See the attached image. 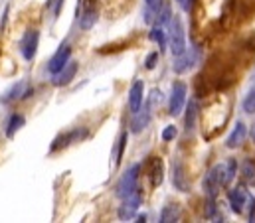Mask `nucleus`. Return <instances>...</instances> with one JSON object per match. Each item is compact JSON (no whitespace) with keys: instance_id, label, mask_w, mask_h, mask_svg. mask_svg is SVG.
Masks as SVG:
<instances>
[{"instance_id":"23","label":"nucleus","mask_w":255,"mask_h":223,"mask_svg":"<svg viewBox=\"0 0 255 223\" xmlns=\"http://www.w3.org/2000/svg\"><path fill=\"white\" fill-rule=\"evenodd\" d=\"M150 40H152V42H156V44H158V48H164V44H166V28H164V26L154 24V26H152V30H150Z\"/></svg>"},{"instance_id":"26","label":"nucleus","mask_w":255,"mask_h":223,"mask_svg":"<svg viewBox=\"0 0 255 223\" xmlns=\"http://www.w3.org/2000/svg\"><path fill=\"white\" fill-rule=\"evenodd\" d=\"M244 111L248 112V114H254L255 112V87L250 89V93L244 99Z\"/></svg>"},{"instance_id":"1","label":"nucleus","mask_w":255,"mask_h":223,"mask_svg":"<svg viewBox=\"0 0 255 223\" xmlns=\"http://www.w3.org/2000/svg\"><path fill=\"white\" fill-rule=\"evenodd\" d=\"M168 44H170V54L176 57L180 54L186 52V34H184V24H182V18L178 14L170 16V22H168Z\"/></svg>"},{"instance_id":"31","label":"nucleus","mask_w":255,"mask_h":223,"mask_svg":"<svg viewBox=\"0 0 255 223\" xmlns=\"http://www.w3.org/2000/svg\"><path fill=\"white\" fill-rule=\"evenodd\" d=\"M250 134H252V140L255 142V120H254V124H252V130H250Z\"/></svg>"},{"instance_id":"27","label":"nucleus","mask_w":255,"mask_h":223,"mask_svg":"<svg viewBox=\"0 0 255 223\" xmlns=\"http://www.w3.org/2000/svg\"><path fill=\"white\" fill-rule=\"evenodd\" d=\"M244 178H246L250 184H254L255 186V164L252 162V160L244 164Z\"/></svg>"},{"instance_id":"2","label":"nucleus","mask_w":255,"mask_h":223,"mask_svg":"<svg viewBox=\"0 0 255 223\" xmlns=\"http://www.w3.org/2000/svg\"><path fill=\"white\" fill-rule=\"evenodd\" d=\"M224 186H226L224 184V164H216L204 176V192H206L208 200H216Z\"/></svg>"},{"instance_id":"6","label":"nucleus","mask_w":255,"mask_h":223,"mask_svg":"<svg viewBox=\"0 0 255 223\" xmlns=\"http://www.w3.org/2000/svg\"><path fill=\"white\" fill-rule=\"evenodd\" d=\"M198 59H200V48H192L190 52L186 48L184 54L176 56L174 63H172V69H174V73H184L190 67H194V63H198Z\"/></svg>"},{"instance_id":"15","label":"nucleus","mask_w":255,"mask_h":223,"mask_svg":"<svg viewBox=\"0 0 255 223\" xmlns=\"http://www.w3.org/2000/svg\"><path fill=\"white\" fill-rule=\"evenodd\" d=\"M30 93H32V89H26V83L24 81H18L16 85H12L2 97H0V103H12V101H16V99H26V97H30Z\"/></svg>"},{"instance_id":"30","label":"nucleus","mask_w":255,"mask_h":223,"mask_svg":"<svg viewBox=\"0 0 255 223\" xmlns=\"http://www.w3.org/2000/svg\"><path fill=\"white\" fill-rule=\"evenodd\" d=\"M182 6H184V10H190V6H192V0H184V2H182Z\"/></svg>"},{"instance_id":"25","label":"nucleus","mask_w":255,"mask_h":223,"mask_svg":"<svg viewBox=\"0 0 255 223\" xmlns=\"http://www.w3.org/2000/svg\"><path fill=\"white\" fill-rule=\"evenodd\" d=\"M144 4H146V22H152V18L158 14V10H160V6H162V0H144Z\"/></svg>"},{"instance_id":"9","label":"nucleus","mask_w":255,"mask_h":223,"mask_svg":"<svg viewBox=\"0 0 255 223\" xmlns=\"http://www.w3.org/2000/svg\"><path fill=\"white\" fill-rule=\"evenodd\" d=\"M172 186L182 192V194H188L190 192V180H188V174H186V168L180 160H176L172 164Z\"/></svg>"},{"instance_id":"16","label":"nucleus","mask_w":255,"mask_h":223,"mask_svg":"<svg viewBox=\"0 0 255 223\" xmlns=\"http://www.w3.org/2000/svg\"><path fill=\"white\" fill-rule=\"evenodd\" d=\"M148 178H150V186L152 188H158L164 180V164L158 156H152L148 160Z\"/></svg>"},{"instance_id":"24","label":"nucleus","mask_w":255,"mask_h":223,"mask_svg":"<svg viewBox=\"0 0 255 223\" xmlns=\"http://www.w3.org/2000/svg\"><path fill=\"white\" fill-rule=\"evenodd\" d=\"M236 174H238V162H236L234 158H230V160L224 164V184L230 186L232 180L236 178Z\"/></svg>"},{"instance_id":"12","label":"nucleus","mask_w":255,"mask_h":223,"mask_svg":"<svg viewBox=\"0 0 255 223\" xmlns=\"http://www.w3.org/2000/svg\"><path fill=\"white\" fill-rule=\"evenodd\" d=\"M134 116H132V122H130V130L132 132H140L142 128H146V124L150 122V116H152V107L148 105V101L138 109L136 112H132Z\"/></svg>"},{"instance_id":"22","label":"nucleus","mask_w":255,"mask_h":223,"mask_svg":"<svg viewBox=\"0 0 255 223\" xmlns=\"http://www.w3.org/2000/svg\"><path fill=\"white\" fill-rule=\"evenodd\" d=\"M196 116H198V103L190 99L188 103V109H186V130L192 132L196 128Z\"/></svg>"},{"instance_id":"18","label":"nucleus","mask_w":255,"mask_h":223,"mask_svg":"<svg viewBox=\"0 0 255 223\" xmlns=\"http://www.w3.org/2000/svg\"><path fill=\"white\" fill-rule=\"evenodd\" d=\"M246 134H248L246 124H244L242 120H238V124L234 126L232 134H230V136H228V140H226V146H228L230 150H234V148L242 146V144H244V140H246Z\"/></svg>"},{"instance_id":"29","label":"nucleus","mask_w":255,"mask_h":223,"mask_svg":"<svg viewBox=\"0 0 255 223\" xmlns=\"http://www.w3.org/2000/svg\"><path fill=\"white\" fill-rule=\"evenodd\" d=\"M156 61H158V52H152V54H148V57H146L144 67H146V69H154Z\"/></svg>"},{"instance_id":"5","label":"nucleus","mask_w":255,"mask_h":223,"mask_svg":"<svg viewBox=\"0 0 255 223\" xmlns=\"http://www.w3.org/2000/svg\"><path fill=\"white\" fill-rule=\"evenodd\" d=\"M140 202H142V194L138 192V188L127 196V198H123V206L119 208V220H132L134 218V214H136V210H138V206H140Z\"/></svg>"},{"instance_id":"4","label":"nucleus","mask_w":255,"mask_h":223,"mask_svg":"<svg viewBox=\"0 0 255 223\" xmlns=\"http://www.w3.org/2000/svg\"><path fill=\"white\" fill-rule=\"evenodd\" d=\"M186 95H188V87L182 83V81H176L172 85V91H170V103H168V112L172 116L180 114L184 105H186Z\"/></svg>"},{"instance_id":"17","label":"nucleus","mask_w":255,"mask_h":223,"mask_svg":"<svg viewBox=\"0 0 255 223\" xmlns=\"http://www.w3.org/2000/svg\"><path fill=\"white\" fill-rule=\"evenodd\" d=\"M142 93H144L142 81H134L130 91H128V109H130V112H136L142 107Z\"/></svg>"},{"instance_id":"19","label":"nucleus","mask_w":255,"mask_h":223,"mask_svg":"<svg viewBox=\"0 0 255 223\" xmlns=\"http://www.w3.org/2000/svg\"><path fill=\"white\" fill-rule=\"evenodd\" d=\"M127 142H128V134H127V130H123V132L119 134V138H117V142H115V148H113V154H111L113 166H119V164H121V158H123V152H125V148H127Z\"/></svg>"},{"instance_id":"14","label":"nucleus","mask_w":255,"mask_h":223,"mask_svg":"<svg viewBox=\"0 0 255 223\" xmlns=\"http://www.w3.org/2000/svg\"><path fill=\"white\" fill-rule=\"evenodd\" d=\"M85 134H87V132H85V130H81V132H79V128H75V130H71V132H65V134L58 136V138L54 140V144H52L50 152H58V150H62V148H65V146H69L71 142H79Z\"/></svg>"},{"instance_id":"3","label":"nucleus","mask_w":255,"mask_h":223,"mask_svg":"<svg viewBox=\"0 0 255 223\" xmlns=\"http://www.w3.org/2000/svg\"><path fill=\"white\" fill-rule=\"evenodd\" d=\"M138 172H140V166L138 164H134V166H130L121 176V180H119V184H117V196L123 200V198H127L130 196L134 190H136V184H138Z\"/></svg>"},{"instance_id":"8","label":"nucleus","mask_w":255,"mask_h":223,"mask_svg":"<svg viewBox=\"0 0 255 223\" xmlns=\"http://www.w3.org/2000/svg\"><path fill=\"white\" fill-rule=\"evenodd\" d=\"M228 200H230V206H232V210H234L236 214H244V210H246V206L250 204L252 196L248 194V190H246L244 186H236V188L230 192Z\"/></svg>"},{"instance_id":"20","label":"nucleus","mask_w":255,"mask_h":223,"mask_svg":"<svg viewBox=\"0 0 255 223\" xmlns=\"http://www.w3.org/2000/svg\"><path fill=\"white\" fill-rule=\"evenodd\" d=\"M180 220V208L178 204H166L160 212V222L162 223H170V222H178Z\"/></svg>"},{"instance_id":"13","label":"nucleus","mask_w":255,"mask_h":223,"mask_svg":"<svg viewBox=\"0 0 255 223\" xmlns=\"http://www.w3.org/2000/svg\"><path fill=\"white\" fill-rule=\"evenodd\" d=\"M75 73H77V61L69 59L58 73H54V85L56 87H64V85H67L75 77Z\"/></svg>"},{"instance_id":"11","label":"nucleus","mask_w":255,"mask_h":223,"mask_svg":"<svg viewBox=\"0 0 255 223\" xmlns=\"http://www.w3.org/2000/svg\"><path fill=\"white\" fill-rule=\"evenodd\" d=\"M95 22H97L95 0H87V2H85V8L79 12V28H81V30H91Z\"/></svg>"},{"instance_id":"32","label":"nucleus","mask_w":255,"mask_h":223,"mask_svg":"<svg viewBox=\"0 0 255 223\" xmlns=\"http://www.w3.org/2000/svg\"><path fill=\"white\" fill-rule=\"evenodd\" d=\"M178 2H184V0H178Z\"/></svg>"},{"instance_id":"10","label":"nucleus","mask_w":255,"mask_h":223,"mask_svg":"<svg viewBox=\"0 0 255 223\" xmlns=\"http://www.w3.org/2000/svg\"><path fill=\"white\" fill-rule=\"evenodd\" d=\"M69 56H71V48H69L67 42H64V44L58 48V52H56V54L52 56V59H50V63H48V71H50L52 75L58 73L65 63L69 61Z\"/></svg>"},{"instance_id":"7","label":"nucleus","mask_w":255,"mask_h":223,"mask_svg":"<svg viewBox=\"0 0 255 223\" xmlns=\"http://www.w3.org/2000/svg\"><path fill=\"white\" fill-rule=\"evenodd\" d=\"M38 42H40V34H38V30H28L26 36L22 38V42H20V50H22V56H24L26 61H32V59L36 57Z\"/></svg>"},{"instance_id":"21","label":"nucleus","mask_w":255,"mask_h":223,"mask_svg":"<svg viewBox=\"0 0 255 223\" xmlns=\"http://www.w3.org/2000/svg\"><path fill=\"white\" fill-rule=\"evenodd\" d=\"M24 124H26V118H24L22 114H16V112H14V114L10 116V120H8V126H6V136H8V138H12V136H14V134H16V132H18V130L24 126Z\"/></svg>"},{"instance_id":"28","label":"nucleus","mask_w":255,"mask_h":223,"mask_svg":"<svg viewBox=\"0 0 255 223\" xmlns=\"http://www.w3.org/2000/svg\"><path fill=\"white\" fill-rule=\"evenodd\" d=\"M176 126L174 124H168V126H164V130H162V140H166V142H170V140H174L176 138Z\"/></svg>"}]
</instances>
